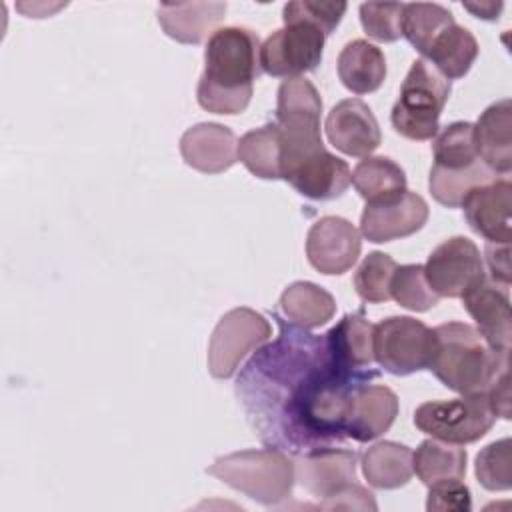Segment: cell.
<instances>
[{
	"instance_id": "cell-1",
	"label": "cell",
	"mask_w": 512,
	"mask_h": 512,
	"mask_svg": "<svg viewBox=\"0 0 512 512\" xmlns=\"http://www.w3.org/2000/svg\"><path fill=\"white\" fill-rule=\"evenodd\" d=\"M276 320L278 338L260 346L236 380L248 422L264 444L294 456L344 442L352 394L378 372L342 362L326 334Z\"/></svg>"
},
{
	"instance_id": "cell-2",
	"label": "cell",
	"mask_w": 512,
	"mask_h": 512,
	"mask_svg": "<svg viewBox=\"0 0 512 512\" xmlns=\"http://www.w3.org/2000/svg\"><path fill=\"white\" fill-rule=\"evenodd\" d=\"M260 40L244 26H224L212 32L204 48V72L196 100L212 114H242L260 76Z\"/></svg>"
},
{
	"instance_id": "cell-3",
	"label": "cell",
	"mask_w": 512,
	"mask_h": 512,
	"mask_svg": "<svg viewBox=\"0 0 512 512\" xmlns=\"http://www.w3.org/2000/svg\"><path fill=\"white\" fill-rule=\"evenodd\" d=\"M432 330L436 344L428 370L462 396L486 394L494 378L510 366V354L494 352L466 322H446Z\"/></svg>"
},
{
	"instance_id": "cell-4",
	"label": "cell",
	"mask_w": 512,
	"mask_h": 512,
	"mask_svg": "<svg viewBox=\"0 0 512 512\" xmlns=\"http://www.w3.org/2000/svg\"><path fill=\"white\" fill-rule=\"evenodd\" d=\"M206 472L250 500L278 506L294 488V462L278 448L240 450L214 460Z\"/></svg>"
},
{
	"instance_id": "cell-5",
	"label": "cell",
	"mask_w": 512,
	"mask_h": 512,
	"mask_svg": "<svg viewBox=\"0 0 512 512\" xmlns=\"http://www.w3.org/2000/svg\"><path fill=\"white\" fill-rule=\"evenodd\" d=\"M450 90V80H446L430 62L424 58L414 60L390 112L394 130L408 140L434 138L440 130L438 120Z\"/></svg>"
},
{
	"instance_id": "cell-6",
	"label": "cell",
	"mask_w": 512,
	"mask_h": 512,
	"mask_svg": "<svg viewBox=\"0 0 512 512\" xmlns=\"http://www.w3.org/2000/svg\"><path fill=\"white\" fill-rule=\"evenodd\" d=\"M496 416L486 394H466L452 400L424 402L414 412L420 432L448 444H472L486 436Z\"/></svg>"
},
{
	"instance_id": "cell-7",
	"label": "cell",
	"mask_w": 512,
	"mask_h": 512,
	"mask_svg": "<svg viewBox=\"0 0 512 512\" xmlns=\"http://www.w3.org/2000/svg\"><path fill=\"white\" fill-rule=\"evenodd\" d=\"M434 330L410 316H390L374 324V360L394 376H408L430 368Z\"/></svg>"
},
{
	"instance_id": "cell-8",
	"label": "cell",
	"mask_w": 512,
	"mask_h": 512,
	"mask_svg": "<svg viewBox=\"0 0 512 512\" xmlns=\"http://www.w3.org/2000/svg\"><path fill=\"white\" fill-rule=\"evenodd\" d=\"M272 338L270 322L252 308H232L216 324L208 344V372L230 378L242 360Z\"/></svg>"
},
{
	"instance_id": "cell-9",
	"label": "cell",
	"mask_w": 512,
	"mask_h": 512,
	"mask_svg": "<svg viewBox=\"0 0 512 512\" xmlns=\"http://www.w3.org/2000/svg\"><path fill=\"white\" fill-rule=\"evenodd\" d=\"M326 34L302 18L284 20V26L272 32L260 44V68L276 78H296L314 70L324 52Z\"/></svg>"
},
{
	"instance_id": "cell-10",
	"label": "cell",
	"mask_w": 512,
	"mask_h": 512,
	"mask_svg": "<svg viewBox=\"0 0 512 512\" xmlns=\"http://www.w3.org/2000/svg\"><path fill=\"white\" fill-rule=\"evenodd\" d=\"M424 276L438 296L462 298L486 278V270L478 246L464 236H452L430 252Z\"/></svg>"
},
{
	"instance_id": "cell-11",
	"label": "cell",
	"mask_w": 512,
	"mask_h": 512,
	"mask_svg": "<svg viewBox=\"0 0 512 512\" xmlns=\"http://www.w3.org/2000/svg\"><path fill=\"white\" fill-rule=\"evenodd\" d=\"M356 464L358 454L352 450L314 448L296 456L294 476L304 490L322 498V506L356 484Z\"/></svg>"
},
{
	"instance_id": "cell-12",
	"label": "cell",
	"mask_w": 512,
	"mask_h": 512,
	"mask_svg": "<svg viewBox=\"0 0 512 512\" xmlns=\"http://www.w3.org/2000/svg\"><path fill=\"white\" fill-rule=\"evenodd\" d=\"M362 250L360 232L340 216H322L306 234V256L312 268L334 276L348 272Z\"/></svg>"
},
{
	"instance_id": "cell-13",
	"label": "cell",
	"mask_w": 512,
	"mask_h": 512,
	"mask_svg": "<svg viewBox=\"0 0 512 512\" xmlns=\"http://www.w3.org/2000/svg\"><path fill=\"white\" fill-rule=\"evenodd\" d=\"M428 220V204L416 192H402L384 202L366 204L360 216V232L368 242L382 244L418 232Z\"/></svg>"
},
{
	"instance_id": "cell-14",
	"label": "cell",
	"mask_w": 512,
	"mask_h": 512,
	"mask_svg": "<svg viewBox=\"0 0 512 512\" xmlns=\"http://www.w3.org/2000/svg\"><path fill=\"white\" fill-rule=\"evenodd\" d=\"M330 144L346 156L366 158L382 142L380 126L370 106L360 98L340 100L326 116Z\"/></svg>"
},
{
	"instance_id": "cell-15",
	"label": "cell",
	"mask_w": 512,
	"mask_h": 512,
	"mask_svg": "<svg viewBox=\"0 0 512 512\" xmlns=\"http://www.w3.org/2000/svg\"><path fill=\"white\" fill-rule=\"evenodd\" d=\"M462 306L476 322V330L484 342L502 354H510L512 320L508 286L490 280L488 276L462 296Z\"/></svg>"
},
{
	"instance_id": "cell-16",
	"label": "cell",
	"mask_w": 512,
	"mask_h": 512,
	"mask_svg": "<svg viewBox=\"0 0 512 512\" xmlns=\"http://www.w3.org/2000/svg\"><path fill=\"white\" fill-rule=\"evenodd\" d=\"M510 194L508 178L472 188L460 204L468 226L488 242L510 244Z\"/></svg>"
},
{
	"instance_id": "cell-17",
	"label": "cell",
	"mask_w": 512,
	"mask_h": 512,
	"mask_svg": "<svg viewBox=\"0 0 512 512\" xmlns=\"http://www.w3.org/2000/svg\"><path fill=\"white\" fill-rule=\"evenodd\" d=\"M282 180L310 200H334L350 186L352 172L344 160L322 148L284 170Z\"/></svg>"
},
{
	"instance_id": "cell-18",
	"label": "cell",
	"mask_w": 512,
	"mask_h": 512,
	"mask_svg": "<svg viewBox=\"0 0 512 512\" xmlns=\"http://www.w3.org/2000/svg\"><path fill=\"white\" fill-rule=\"evenodd\" d=\"M398 416V396L382 384H362L354 394L344 418L346 440L370 442L382 436Z\"/></svg>"
},
{
	"instance_id": "cell-19",
	"label": "cell",
	"mask_w": 512,
	"mask_h": 512,
	"mask_svg": "<svg viewBox=\"0 0 512 512\" xmlns=\"http://www.w3.org/2000/svg\"><path fill=\"white\" fill-rule=\"evenodd\" d=\"M180 154L190 168L202 174H220L236 164L238 140L224 124L200 122L182 134Z\"/></svg>"
},
{
	"instance_id": "cell-20",
	"label": "cell",
	"mask_w": 512,
	"mask_h": 512,
	"mask_svg": "<svg viewBox=\"0 0 512 512\" xmlns=\"http://www.w3.org/2000/svg\"><path fill=\"white\" fill-rule=\"evenodd\" d=\"M512 102L502 98L490 104L474 124V144L480 160L494 174L512 170Z\"/></svg>"
},
{
	"instance_id": "cell-21",
	"label": "cell",
	"mask_w": 512,
	"mask_h": 512,
	"mask_svg": "<svg viewBox=\"0 0 512 512\" xmlns=\"http://www.w3.org/2000/svg\"><path fill=\"white\" fill-rule=\"evenodd\" d=\"M226 2H178L160 4L158 24L172 40L180 44H198L224 20Z\"/></svg>"
},
{
	"instance_id": "cell-22",
	"label": "cell",
	"mask_w": 512,
	"mask_h": 512,
	"mask_svg": "<svg viewBox=\"0 0 512 512\" xmlns=\"http://www.w3.org/2000/svg\"><path fill=\"white\" fill-rule=\"evenodd\" d=\"M338 76L354 94L378 90L386 78L384 52L368 40H350L338 56Z\"/></svg>"
},
{
	"instance_id": "cell-23",
	"label": "cell",
	"mask_w": 512,
	"mask_h": 512,
	"mask_svg": "<svg viewBox=\"0 0 512 512\" xmlns=\"http://www.w3.org/2000/svg\"><path fill=\"white\" fill-rule=\"evenodd\" d=\"M476 56L478 42L474 34L454 20L432 40L422 58L430 62L446 80H458L468 74Z\"/></svg>"
},
{
	"instance_id": "cell-24",
	"label": "cell",
	"mask_w": 512,
	"mask_h": 512,
	"mask_svg": "<svg viewBox=\"0 0 512 512\" xmlns=\"http://www.w3.org/2000/svg\"><path fill=\"white\" fill-rule=\"evenodd\" d=\"M362 474L374 488H400L408 484L414 474L412 450L392 440L376 442L362 454Z\"/></svg>"
},
{
	"instance_id": "cell-25",
	"label": "cell",
	"mask_w": 512,
	"mask_h": 512,
	"mask_svg": "<svg viewBox=\"0 0 512 512\" xmlns=\"http://www.w3.org/2000/svg\"><path fill=\"white\" fill-rule=\"evenodd\" d=\"M282 314L304 330L324 326L336 312V302L330 292L314 282H292L280 296Z\"/></svg>"
},
{
	"instance_id": "cell-26",
	"label": "cell",
	"mask_w": 512,
	"mask_h": 512,
	"mask_svg": "<svg viewBox=\"0 0 512 512\" xmlns=\"http://www.w3.org/2000/svg\"><path fill=\"white\" fill-rule=\"evenodd\" d=\"M466 450L436 438L422 440L412 454V466L422 484L432 486L446 480H462L466 474Z\"/></svg>"
},
{
	"instance_id": "cell-27",
	"label": "cell",
	"mask_w": 512,
	"mask_h": 512,
	"mask_svg": "<svg viewBox=\"0 0 512 512\" xmlns=\"http://www.w3.org/2000/svg\"><path fill=\"white\" fill-rule=\"evenodd\" d=\"M352 184L366 204L384 202L406 192V174L386 156H366L356 164Z\"/></svg>"
},
{
	"instance_id": "cell-28",
	"label": "cell",
	"mask_w": 512,
	"mask_h": 512,
	"mask_svg": "<svg viewBox=\"0 0 512 512\" xmlns=\"http://www.w3.org/2000/svg\"><path fill=\"white\" fill-rule=\"evenodd\" d=\"M326 338L334 354L348 366L366 368L374 362V324H370L362 312L346 314L334 328L326 332Z\"/></svg>"
},
{
	"instance_id": "cell-29",
	"label": "cell",
	"mask_w": 512,
	"mask_h": 512,
	"mask_svg": "<svg viewBox=\"0 0 512 512\" xmlns=\"http://www.w3.org/2000/svg\"><path fill=\"white\" fill-rule=\"evenodd\" d=\"M238 160L250 174L262 180L280 178V130L278 124H264L238 140Z\"/></svg>"
},
{
	"instance_id": "cell-30",
	"label": "cell",
	"mask_w": 512,
	"mask_h": 512,
	"mask_svg": "<svg viewBox=\"0 0 512 512\" xmlns=\"http://www.w3.org/2000/svg\"><path fill=\"white\" fill-rule=\"evenodd\" d=\"M434 166L444 170H466L482 162L474 144V124L452 122L438 130L432 142Z\"/></svg>"
},
{
	"instance_id": "cell-31",
	"label": "cell",
	"mask_w": 512,
	"mask_h": 512,
	"mask_svg": "<svg viewBox=\"0 0 512 512\" xmlns=\"http://www.w3.org/2000/svg\"><path fill=\"white\" fill-rule=\"evenodd\" d=\"M492 180H496V174L484 162H478L466 170H444L432 166L428 176V188L436 202L446 208H458L472 188Z\"/></svg>"
},
{
	"instance_id": "cell-32",
	"label": "cell",
	"mask_w": 512,
	"mask_h": 512,
	"mask_svg": "<svg viewBox=\"0 0 512 512\" xmlns=\"http://www.w3.org/2000/svg\"><path fill=\"white\" fill-rule=\"evenodd\" d=\"M454 22L448 8L428 2L404 4L402 10V36L424 56L432 40Z\"/></svg>"
},
{
	"instance_id": "cell-33",
	"label": "cell",
	"mask_w": 512,
	"mask_h": 512,
	"mask_svg": "<svg viewBox=\"0 0 512 512\" xmlns=\"http://www.w3.org/2000/svg\"><path fill=\"white\" fill-rule=\"evenodd\" d=\"M390 298L414 312H426L440 300V296L426 282L422 264L396 266L390 280Z\"/></svg>"
},
{
	"instance_id": "cell-34",
	"label": "cell",
	"mask_w": 512,
	"mask_h": 512,
	"mask_svg": "<svg viewBox=\"0 0 512 512\" xmlns=\"http://www.w3.org/2000/svg\"><path fill=\"white\" fill-rule=\"evenodd\" d=\"M392 256L384 252H370L354 272L356 294L370 304H380L390 300V280L396 270Z\"/></svg>"
},
{
	"instance_id": "cell-35",
	"label": "cell",
	"mask_w": 512,
	"mask_h": 512,
	"mask_svg": "<svg viewBox=\"0 0 512 512\" xmlns=\"http://www.w3.org/2000/svg\"><path fill=\"white\" fill-rule=\"evenodd\" d=\"M476 478L490 492L510 490L512 486V442L496 440L476 456Z\"/></svg>"
},
{
	"instance_id": "cell-36",
	"label": "cell",
	"mask_w": 512,
	"mask_h": 512,
	"mask_svg": "<svg viewBox=\"0 0 512 512\" xmlns=\"http://www.w3.org/2000/svg\"><path fill=\"white\" fill-rule=\"evenodd\" d=\"M404 4L364 2L360 4V22L364 32L378 42H394L402 36Z\"/></svg>"
},
{
	"instance_id": "cell-37",
	"label": "cell",
	"mask_w": 512,
	"mask_h": 512,
	"mask_svg": "<svg viewBox=\"0 0 512 512\" xmlns=\"http://www.w3.org/2000/svg\"><path fill=\"white\" fill-rule=\"evenodd\" d=\"M346 2H312V0H298V2H288L282 10L284 20L292 18H302L312 24H316L326 36H330L336 26L340 24L344 12H346Z\"/></svg>"
},
{
	"instance_id": "cell-38",
	"label": "cell",
	"mask_w": 512,
	"mask_h": 512,
	"mask_svg": "<svg viewBox=\"0 0 512 512\" xmlns=\"http://www.w3.org/2000/svg\"><path fill=\"white\" fill-rule=\"evenodd\" d=\"M428 502H426V510H438V512H446V510H470L472 508V498H470V490L466 484H462L460 480H446V482H438L428 486Z\"/></svg>"
},
{
	"instance_id": "cell-39",
	"label": "cell",
	"mask_w": 512,
	"mask_h": 512,
	"mask_svg": "<svg viewBox=\"0 0 512 512\" xmlns=\"http://www.w3.org/2000/svg\"><path fill=\"white\" fill-rule=\"evenodd\" d=\"M488 404L494 416L510 420V372L504 368L486 390Z\"/></svg>"
},
{
	"instance_id": "cell-40",
	"label": "cell",
	"mask_w": 512,
	"mask_h": 512,
	"mask_svg": "<svg viewBox=\"0 0 512 512\" xmlns=\"http://www.w3.org/2000/svg\"><path fill=\"white\" fill-rule=\"evenodd\" d=\"M486 256H488V268L492 272L494 282L508 286L510 284V244H486Z\"/></svg>"
},
{
	"instance_id": "cell-41",
	"label": "cell",
	"mask_w": 512,
	"mask_h": 512,
	"mask_svg": "<svg viewBox=\"0 0 512 512\" xmlns=\"http://www.w3.org/2000/svg\"><path fill=\"white\" fill-rule=\"evenodd\" d=\"M468 12H472L476 18L482 20H496L498 14L502 12V2H480V4H472V2H464L462 4Z\"/></svg>"
}]
</instances>
